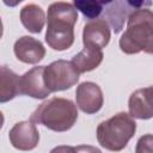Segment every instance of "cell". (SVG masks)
<instances>
[{"label":"cell","instance_id":"obj_1","mask_svg":"<svg viewBox=\"0 0 153 153\" xmlns=\"http://www.w3.org/2000/svg\"><path fill=\"white\" fill-rule=\"evenodd\" d=\"M127 20V29L118 41L120 49L129 55L140 51L153 54V11L135 8Z\"/></svg>","mask_w":153,"mask_h":153},{"label":"cell","instance_id":"obj_2","mask_svg":"<svg viewBox=\"0 0 153 153\" xmlns=\"http://www.w3.org/2000/svg\"><path fill=\"white\" fill-rule=\"evenodd\" d=\"M78 120L76 105L67 98L53 97L42 104L32 112L30 121L43 124L53 131H67Z\"/></svg>","mask_w":153,"mask_h":153},{"label":"cell","instance_id":"obj_3","mask_svg":"<svg viewBox=\"0 0 153 153\" xmlns=\"http://www.w3.org/2000/svg\"><path fill=\"white\" fill-rule=\"evenodd\" d=\"M136 131V122L124 112H117L106 121L98 124L96 135L99 145L108 151L120 152L129 142Z\"/></svg>","mask_w":153,"mask_h":153},{"label":"cell","instance_id":"obj_4","mask_svg":"<svg viewBox=\"0 0 153 153\" xmlns=\"http://www.w3.org/2000/svg\"><path fill=\"white\" fill-rule=\"evenodd\" d=\"M80 73L72 61L56 60L44 68V84L50 92L65 91L74 86Z\"/></svg>","mask_w":153,"mask_h":153},{"label":"cell","instance_id":"obj_5","mask_svg":"<svg viewBox=\"0 0 153 153\" xmlns=\"http://www.w3.org/2000/svg\"><path fill=\"white\" fill-rule=\"evenodd\" d=\"M78 20V10L73 4L57 1L48 7L47 31L49 32H74Z\"/></svg>","mask_w":153,"mask_h":153},{"label":"cell","instance_id":"obj_6","mask_svg":"<svg viewBox=\"0 0 153 153\" xmlns=\"http://www.w3.org/2000/svg\"><path fill=\"white\" fill-rule=\"evenodd\" d=\"M75 100L78 108L88 115L98 112L104 103L102 88L92 81H84L75 90Z\"/></svg>","mask_w":153,"mask_h":153},{"label":"cell","instance_id":"obj_7","mask_svg":"<svg viewBox=\"0 0 153 153\" xmlns=\"http://www.w3.org/2000/svg\"><path fill=\"white\" fill-rule=\"evenodd\" d=\"M8 139L14 148L19 151H31L36 148L39 142V133L33 122L22 121L11 128Z\"/></svg>","mask_w":153,"mask_h":153},{"label":"cell","instance_id":"obj_8","mask_svg":"<svg viewBox=\"0 0 153 153\" xmlns=\"http://www.w3.org/2000/svg\"><path fill=\"white\" fill-rule=\"evenodd\" d=\"M44 68L45 66H37L20 75V94H25L35 99H44L51 93L44 84Z\"/></svg>","mask_w":153,"mask_h":153},{"label":"cell","instance_id":"obj_9","mask_svg":"<svg viewBox=\"0 0 153 153\" xmlns=\"http://www.w3.org/2000/svg\"><path fill=\"white\" fill-rule=\"evenodd\" d=\"M111 33L109 24L105 19L97 18L87 22L82 29V43L84 48L102 50L110 41Z\"/></svg>","mask_w":153,"mask_h":153},{"label":"cell","instance_id":"obj_10","mask_svg":"<svg viewBox=\"0 0 153 153\" xmlns=\"http://www.w3.org/2000/svg\"><path fill=\"white\" fill-rule=\"evenodd\" d=\"M13 51L19 61L30 65L38 63L45 56V48L43 43L31 36H22L18 38L14 42Z\"/></svg>","mask_w":153,"mask_h":153},{"label":"cell","instance_id":"obj_11","mask_svg":"<svg viewBox=\"0 0 153 153\" xmlns=\"http://www.w3.org/2000/svg\"><path fill=\"white\" fill-rule=\"evenodd\" d=\"M129 115L137 120L153 117V87H145L134 91L128 100Z\"/></svg>","mask_w":153,"mask_h":153},{"label":"cell","instance_id":"obj_12","mask_svg":"<svg viewBox=\"0 0 153 153\" xmlns=\"http://www.w3.org/2000/svg\"><path fill=\"white\" fill-rule=\"evenodd\" d=\"M141 5H145V2H133V1H111L105 2L106 6V18L110 22V25L114 27L115 33L120 32L124 25L126 18L128 19L131 11L135 8H140Z\"/></svg>","mask_w":153,"mask_h":153},{"label":"cell","instance_id":"obj_13","mask_svg":"<svg viewBox=\"0 0 153 153\" xmlns=\"http://www.w3.org/2000/svg\"><path fill=\"white\" fill-rule=\"evenodd\" d=\"M45 20L47 18L43 8L36 4H27L20 10V22L23 26L32 33H39Z\"/></svg>","mask_w":153,"mask_h":153},{"label":"cell","instance_id":"obj_14","mask_svg":"<svg viewBox=\"0 0 153 153\" xmlns=\"http://www.w3.org/2000/svg\"><path fill=\"white\" fill-rule=\"evenodd\" d=\"M19 82L20 76L16 74L7 66H1V76H0V102L6 103L13 99L19 93Z\"/></svg>","mask_w":153,"mask_h":153},{"label":"cell","instance_id":"obj_15","mask_svg":"<svg viewBox=\"0 0 153 153\" xmlns=\"http://www.w3.org/2000/svg\"><path fill=\"white\" fill-rule=\"evenodd\" d=\"M104 54L102 50H94V49H88L84 48L81 51H79L76 55L73 56L72 62L76 67L78 72L86 73L96 69L103 61Z\"/></svg>","mask_w":153,"mask_h":153},{"label":"cell","instance_id":"obj_16","mask_svg":"<svg viewBox=\"0 0 153 153\" xmlns=\"http://www.w3.org/2000/svg\"><path fill=\"white\" fill-rule=\"evenodd\" d=\"M74 7L79 10L86 18L97 19V17L102 13L103 7L105 6V1H96V0H74Z\"/></svg>","mask_w":153,"mask_h":153},{"label":"cell","instance_id":"obj_17","mask_svg":"<svg viewBox=\"0 0 153 153\" xmlns=\"http://www.w3.org/2000/svg\"><path fill=\"white\" fill-rule=\"evenodd\" d=\"M135 153H153V134H145L137 140Z\"/></svg>","mask_w":153,"mask_h":153},{"label":"cell","instance_id":"obj_18","mask_svg":"<svg viewBox=\"0 0 153 153\" xmlns=\"http://www.w3.org/2000/svg\"><path fill=\"white\" fill-rule=\"evenodd\" d=\"M50 153H78V152H76V147L67 146V145H61V146L54 147L50 151Z\"/></svg>","mask_w":153,"mask_h":153},{"label":"cell","instance_id":"obj_19","mask_svg":"<svg viewBox=\"0 0 153 153\" xmlns=\"http://www.w3.org/2000/svg\"><path fill=\"white\" fill-rule=\"evenodd\" d=\"M76 152L78 153H102L99 148L90 145H79L76 147Z\"/></svg>","mask_w":153,"mask_h":153},{"label":"cell","instance_id":"obj_20","mask_svg":"<svg viewBox=\"0 0 153 153\" xmlns=\"http://www.w3.org/2000/svg\"><path fill=\"white\" fill-rule=\"evenodd\" d=\"M152 87H153V86H152Z\"/></svg>","mask_w":153,"mask_h":153}]
</instances>
